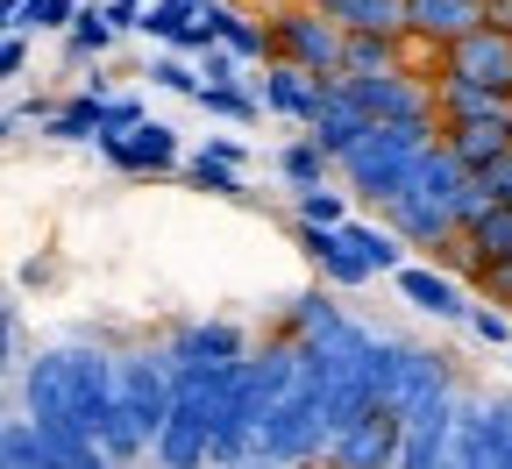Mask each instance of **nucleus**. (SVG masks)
<instances>
[{
  "instance_id": "16",
  "label": "nucleus",
  "mask_w": 512,
  "mask_h": 469,
  "mask_svg": "<svg viewBox=\"0 0 512 469\" xmlns=\"http://www.w3.org/2000/svg\"><path fill=\"white\" fill-rule=\"evenodd\" d=\"M320 15L349 36H406V0H320Z\"/></svg>"
},
{
  "instance_id": "35",
  "label": "nucleus",
  "mask_w": 512,
  "mask_h": 469,
  "mask_svg": "<svg viewBox=\"0 0 512 469\" xmlns=\"http://www.w3.org/2000/svg\"><path fill=\"white\" fill-rule=\"evenodd\" d=\"M143 15H150L143 0H107V22H114V29H143Z\"/></svg>"
},
{
  "instance_id": "30",
  "label": "nucleus",
  "mask_w": 512,
  "mask_h": 469,
  "mask_svg": "<svg viewBox=\"0 0 512 469\" xmlns=\"http://www.w3.org/2000/svg\"><path fill=\"white\" fill-rule=\"evenodd\" d=\"M491 207H498V199H491V192H484V178L470 171V185H463V199H456V228L470 235V228H477V221H484Z\"/></svg>"
},
{
  "instance_id": "17",
  "label": "nucleus",
  "mask_w": 512,
  "mask_h": 469,
  "mask_svg": "<svg viewBox=\"0 0 512 469\" xmlns=\"http://www.w3.org/2000/svg\"><path fill=\"white\" fill-rule=\"evenodd\" d=\"M441 143L463 157V171H491L512 150V121H463V128H441Z\"/></svg>"
},
{
  "instance_id": "34",
  "label": "nucleus",
  "mask_w": 512,
  "mask_h": 469,
  "mask_svg": "<svg viewBox=\"0 0 512 469\" xmlns=\"http://www.w3.org/2000/svg\"><path fill=\"white\" fill-rule=\"evenodd\" d=\"M235 64H242V57L214 43V50H200V79H207V86H235Z\"/></svg>"
},
{
  "instance_id": "32",
  "label": "nucleus",
  "mask_w": 512,
  "mask_h": 469,
  "mask_svg": "<svg viewBox=\"0 0 512 469\" xmlns=\"http://www.w3.org/2000/svg\"><path fill=\"white\" fill-rule=\"evenodd\" d=\"M470 334H477V342H491V349H505L512 342V320L505 313H491V306H470V320H463Z\"/></svg>"
},
{
  "instance_id": "13",
  "label": "nucleus",
  "mask_w": 512,
  "mask_h": 469,
  "mask_svg": "<svg viewBox=\"0 0 512 469\" xmlns=\"http://www.w3.org/2000/svg\"><path fill=\"white\" fill-rule=\"evenodd\" d=\"M306 256H313V271L328 278V285H363V278H377L370 256H363L342 228H306Z\"/></svg>"
},
{
  "instance_id": "11",
  "label": "nucleus",
  "mask_w": 512,
  "mask_h": 469,
  "mask_svg": "<svg viewBox=\"0 0 512 469\" xmlns=\"http://www.w3.org/2000/svg\"><path fill=\"white\" fill-rule=\"evenodd\" d=\"M207 363H242V327L192 320V327L171 334V370H207Z\"/></svg>"
},
{
  "instance_id": "31",
  "label": "nucleus",
  "mask_w": 512,
  "mask_h": 469,
  "mask_svg": "<svg viewBox=\"0 0 512 469\" xmlns=\"http://www.w3.org/2000/svg\"><path fill=\"white\" fill-rule=\"evenodd\" d=\"M150 86H171V93H192V100H200V79H192L185 57H157V64H150Z\"/></svg>"
},
{
  "instance_id": "21",
  "label": "nucleus",
  "mask_w": 512,
  "mask_h": 469,
  "mask_svg": "<svg viewBox=\"0 0 512 469\" xmlns=\"http://www.w3.org/2000/svg\"><path fill=\"white\" fill-rule=\"evenodd\" d=\"M399 43L406 36H349V64H342V72L349 79H377V72H406V64H399Z\"/></svg>"
},
{
  "instance_id": "4",
  "label": "nucleus",
  "mask_w": 512,
  "mask_h": 469,
  "mask_svg": "<svg viewBox=\"0 0 512 469\" xmlns=\"http://www.w3.org/2000/svg\"><path fill=\"white\" fill-rule=\"evenodd\" d=\"M434 143H441V136H434V121H377L370 136L342 157V171H349V185H356L363 199L392 207V199L406 192V178L420 171V157H427Z\"/></svg>"
},
{
  "instance_id": "9",
  "label": "nucleus",
  "mask_w": 512,
  "mask_h": 469,
  "mask_svg": "<svg viewBox=\"0 0 512 469\" xmlns=\"http://www.w3.org/2000/svg\"><path fill=\"white\" fill-rule=\"evenodd\" d=\"M441 64H448L441 79H470V86H491V93L512 100V36H505V29L463 36L456 50H441Z\"/></svg>"
},
{
  "instance_id": "27",
  "label": "nucleus",
  "mask_w": 512,
  "mask_h": 469,
  "mask_svg": "<svg viewBox=\"0 0 512 469\" xmlns=\"http://www.w3.org/2000/svg\"><path fill=\"white\" fill-rule=\"evenodd\" d=\"M114 43V22H107V8H79V22H72V57H100Z\"/></svg>"
},
{
  "instance_id": "2",
  "label": "nucleus",
  "mask_w": 512,
  "mask_h": 469,
  "mask_svg": "<svg viewBox=\"0 0 512 469\" xmlns=\"http://www.w3.org/2000/svg\"><path fill=\"white\" fill-rule=\"evenodd\" d=\"M171 406H178V370H171V356H121V391H114V420H107L100 448H107L114 462L150 455L157 434H164V420H171Z\"/></svg>"
},
{
  "instance_id": "28",
  "label": "nucleus",
  "mask_w": 512,
  "mask_h": 469,
  "mask_svg": "<svg viewBox=\"0 0 512 469\" xmlns=\"http://www.w3.org/2000/svg\"><path fill=\"white\" fill-rule=\"evenodd\" d=\"M200 107L207 114H228V121H256V114H264V100H249L235 86H200Z\"/></svg>"
},
{
  "instance_id": "5",
  "label": "nucleus",
  "mask_w": 512,
  "mask_h": 469,
  "mask_svg": "<svg viewBox=\"0 0 512 469\" xmlns=\"http://www.w3.org/2000/svg\"><path fill=\"white\" fill-rule=\"evenodd\" d=\"M271 43H278V64H299V72H313V79H335L349 64V29H335L320 8L271 15Z\"/></svg>"
},
{
  "instance_id": "22",
  "label": "nucleus",
  "mask_w": 512,
  "mask_h": 469,
  "mask_svg": "<svg viewBox=\"0 0 512 469\" xmlns=\"http://www.w3.org/2000/svg\"><path fill=\"white\" fill-rule=\"evenodd\" d=\"M342 235H349V242L370 256V271H392V278L406 271V235H399V228H370V221H349Z\"/></svg>"
},
{
  "instance_id": "14",
  "label": "nucleus",
  "mask_w": 512,
  "mask_h": 469,
  "mask_svg": "<svg viewBox=\"0 0 512 469\" xmlns=\"http://www.w3.org/2000/svg\"><path fill=\"white\" fill-rule=\"evenodd\" d=\"M107 150V164H121V171H171L178 164V136L164 121H143V128H128L121 143H100Z\"/></svg>"
},
{
  "instance_id": "36",
  "label": "nucleus",
  "mask_w": 512,
  "mask_h": 469,
  "mask_svg": "<svg viewBox=\"0 0 512 469\" xmlns=\"http://www.w3.org/2000/svg\"><path fill=\"white\" fill-rule=\"evenodd\" d=\"M22 64H29V43H22V36H8V43H0V72L22 79Z\"/></svg>"
},
{
  "instance_id": "37",
  "label": "nucleus",
  "mask_w": 512,
  "mask_h": 469,
  "mask_svg": "<svg viewBox=\"0 0 512 469\" xmlns=\"http://www.w3.org/2000/svg\"><path fill=\"white\" fill-rule=\"evenodd\" d=\"M484 285H491L498 299H512V263H484Z\"/></svg>"
},
{
  "instance_id": "15",
  "label": "nucleus",
  "mask_w": 512,
  "mask_h": 469,
  "mask_svg": "<svg viewBox=\"0 0 512 469\" xmlns=\"http://www.w3.org/2000/svg\"><path fill=\"white\" fill-rule=\"evenodd\" d=\"M434 107L448 114V128H463V121H512V100L491 93V86H470V79H441Z\"/></svg>"
},
{
  "instance_id": "6",
  "label": "nucleus",
  "mask_w": 512,
  "mask_h": 469,
  "mask_svg": "<svg viewBox=\"0 0 512 469\" xmlns=\"http://www.w3.org/2000/svg\"><path fill=\"white\" fill-rule=\"evenodd\" d=\"M448 391V356L434 349H413V342H384L377 349V398L392 413H420L427 398Z\"/></svg>"
},
{
  "instance_id": "12",
  "label": "nucleus",
  "mask_w": 512,
  "mask_h": 469,
  "mask_svg": "<svg viewBox=\"0 0 512 469\" xmlns=\"http://www.w3.org/2000/svg\"><path fill=\"white\" fill-rule=\"evenodd\" d=\"M256 86H264V107H271V114H285V121H299V128H313L320 107H328V100H320V79L299 72V64H271Z\"/></svg>"
},
{
  "instance_id": "18",
  "label": "nucleus",
  "mask_w": 512,
  "mask_h": 469,
  "mask_svg": "<svg viewBox=\"0 0 512 469\" xmlns=\"http://www.w3.org/2000/svg\"><path fill=\"white\" fill-rule=\"evenodd\" d=\"M399 292L420 306V313H434V320H470V306H463V292L448 285L441 271H427V263H406L399 271Z\"/></svg>"
},
{
  "instance_id": "23",
  "label": "nucleus",
  "mask_w": 512,
  "mask_h": 469,
  "mask_svg": "<svg viewBox=\"0 0 512 469\" xmlns=\"http://www.w3.org/2000/svg\"><path fill=\"white\" fill-rule=\"evenodd\" d=\"M100 107H107V93L86 86L72 107H57V114H50V136H57V143H86V136H100Z\"/></svg>"
},
{
  "instance_id": "33",
  "label": "nucleus",
  "mask_w": 512,
  "mask_h": 469,
  "mask_svg": "<svg viewBox=\"0 0 512 469\" xmlns=\"http://www.w3.org/2000/svg\"><path fill=\"white\" fill-rule=\"evenodd\" d=\"M79 0H29V29H72Z\"/></svg>"
},
{
  "instance_id": "1",
  "label": "nucleus",
  "mask_w": 512,
  "mask_h": 469,
  "mask_svg": "<svg viewBox=\"0 0 512 469\" xmlns=\"http://www.w3.org/2000/svg\"><path fill=\"white\" fill-rule=\"evenodd\" d=\"M114 391H121V363L100 349H43L22 370V406L36 427L100 441L114 420Z\"/></svg>"
},
{
  "instance_id": "29",
  "label": "nucleus",
  "mask_w": 512,
  "mask_h": 469,
  "mask_svg": "<svg viewBox=\"0 0 512 469\" xmlns=\"http://www.w3.org/2000/svg\"><path fill=\"white\" fill-rule=\"evenodd\" d=\"M143 121H150V114H143L136 100H107V107H100V143H121L128 128H143Z\"/></svg>"
},
{
  "instance_id": "19",
  "label": "nucleus",
  "mask_w": 512,
  "mask_h": 469,
  "mask_svg": "<svg viewBox=\"0 0 512 469\" xmlns=\"http://www.w3.org/2000/svg\"><path fill=\"white\" fill-rule=\"evenodd\" d=\"M207 22H214L221 50H235L242 64H249V57H278V43H271L264 22H249V15H235V8H214V0H207Z\"/></svg>"
},
{
  "instance_id": "10",
  "label": "nucleus",
  "mask_w": 512,
  "mask_h": 469,
  "mask_svg": "<svg viewBox=\"0 0 512 469\" xmlns=\"http://www.w3.org/2000/svg\"><path fill=\"white\" fill-rule=\"evenodd\" d=\"M491 29V0H406V36L456 50L463 36Z\"/></svg>"
},
{
  "instance_id": "26",
  "label": "nucleus",
  "mask_w": 512,
  "mask_h": 469,
  "mask_svg": "<svg viewBox=\"0 0 512 469\" xmlns=\"http://www.w3.org/2000/svg\"><path fill=\"white\" fill-rule=\"evenodd\" d=\"M342 313H335V299L328 292H306L299 299V313H292V334H299V342H320V334H328Z\"/></svg>"
},
{
  "instance_id": "25",
  "label": "nucleus",
  "mask_w": 512,
  "mask_h": 469,
  "mask_svg": "<svg viewBox=\"0 0 512 469\" xmlns=\"http://www.w3.org/2000/svg\"><path fill=\"white\" fill-rule=\"evenodd\" d=\"M299 221L306 228H349V207H342L335 185H313V192H299Z\"/></svg>"
},
{
  "instance_id": "20",
  "label": "nucleus",
  "mask_w": 512,
  "mask_h": 469,
  "mask_svg": "<svg viewBox=\"0 0 512 469\" xmlns=\"http://www.w3.org/2000/svg\"><path fill=\"white\" fill-rule=\"evenodd\" d=\"M278 171H285V185H292V192H313V185H328L335 157L320 150L313 136H299V143H285V150H278Z\"/></svg>"
},
{
  "instance_id": "8",
  "label": "nucleus",
  "mask_w": 512,
  "mask_h": 469,
  "mask_svg": "<svg viewBox=\"0 0 512 469\" xmlns=\"http://www.w3.org/2000/svg\"><path fill=\"white\" fill-rule=\"evenodd\" d=\"M342 86H349V100H356L370 121H434V114H441L434 93H427L413 72H377V79H349V72H342Z\"/></svg>"
},
{
  "instance_id": "3",
  "label": "nucleus",
  "mask_w": 512,
  "mask_h": 469,
  "mask_svg": "<svg viewBox=\"0 0 512 469\" xmlns=\"http://www.w3.org/2000/svg\"><path fill=\"white\" fill-rule=\"evenodd\" d=\"M463 185H470V171H463V157L448 150V143H434L427 157H420V171L406 178V192L392 199V228L413 242V249H448V242H463V228H456V199H463Z\"/></svg>"
},
{
  "instance_id": "24",
  "label": "nucleus",
  "mask_w": 512,
  "mask_h": 469,
  "mask_svg": "<svg viewBox=\"0 0 512 469\" xmlns=\"http://www.w3.org/2000/svg\"><path fill=\"white\" fill-rule=\"evenodd\" d=\"M185 178H192V185H200V192H228V199L242 192V164H228L221 150H200V157H192V164H185Z\"/></svg>"
},
{
  "instance_id": "38",
  "label": "nucleus",
  "mask_w": 512,
  "mask_h": 469,
  "mask_svg": "<svg viewBox=\"0 0 512 469\" xmlns=\"http://www.w3.org/2000/svg\"><path fill=\"white\" fill-rule=\"evenodd\" d=\"M491 29H505V36H512V0H491Z\"/></svg>"
},
{
  "instance_id": "7",
  "label": "nucleus",
  "mask_w": 512,
  "mask_h": 469,
  "mask_svg": "<svg viewBox=\"0 0 512 469\" xmlns=\"http://www.w3.org/2000/svg\"><path fill=\"white\" fill-rule=\"evenodd\" d=\"M328 455H335V469H399V455H406V413H392V406L377 398L356 427L335 434Z\"/></svg>"
}]
</instances>
